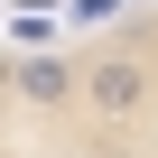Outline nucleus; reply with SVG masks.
<instances>
[{
	"instance_id": "1",
	"label": "nucleus",
	"mask_w": 158,
	"mask_h": 158,
	"mask_svg": "<svg viewBox=\"0 0 158 158\" xmlns=\"http://www.w3.org/2000/svg\"><path fill=\"white\" fill-rule=\"evenodd\" d=\"M74 102H93V112L130 121V112H149V102H158V74H149L139 56H93V65H84V93H74Z\"/></svg>"
},
{
	"instance_id": "2",
	"label": "nucleus",
	"mask_w": 158,
	"mask_h": 158,
	"mask_svg": "<svg viewBox=\"0 0 158 158\" xmlns=\"http://www.w3.org/2000/svg\"><path fill=\"white\" fill-rule=\"evenodd\" d=\"M10 93L28 112H65L74 93H84V65H74V56H19L10 65Z\"/></svg>"
},
{
	"instance_id": "3",
	"label": "nucleus",
	"mask_w": 158,
	"mask_h": 158,
	"mask_svg": "<svg viewBox=\"0 0 158 158\" xmlns=\"http://www.w3.org/2000/svg\"><path fill=\"white\" fill-rule=\"evenodd\" d=\"M10 65H19V56H0V102H10Z\"/></svg>"
}]
</instances>
